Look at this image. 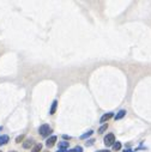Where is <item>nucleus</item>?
<instances>
[{
    "mask_svg": "<svg viewBox=\"0 0 151 152\" xmlns=\"http://www.w3.org/2000/svg\"><path fill=\"white\" fill-rule=\"evenodd\" d=\"M52 132H53V129L48 126V125H42V126L38 128V133L42 135L43 138H47L48 135H51Z\"/></svg>",
    "mask_w": 151,
    "mask_h": 152,
    "instance_id": "1",
    "label": "nucleus"
},
{
    "mask_svg": "<svg viewBox=\"0 0 151 152\" xmlns=\"http://www.w3.org/2000/svg\"><path fill=\"white\" fill-rule=\"evenodd\" d=\"M103 143H104L106 146H112V145H114V143H115V135L113 133H108L104 137Z\"/></svg>",
    "mask_w": 151,
    "mask_h": 152,
    "instance_id": "2",
    "label": "nucleus"
},
{
    "mask_svg": "<svg viewBox=\"0 0 151 152\" xmlns=\"http://www.w3.org/2000/svg\"><path fill=\"white\" fill-rule=\"evenodd\" d=\"M57 139H58V138H57L55 135H52V137H49V138H47V140H46L47 147H52V146H54V144L57 143Z\"/></svg>",
    "mask_w": 151,
    "mask_h": 152,
    "instance_id": "3",
    "label": "nucleus"
},
{
    "mask_svg": "<svg viewBox=\"0 0 151 152\" xmlns=\"http://www.w3.org/2000/svg\"><path fill=\"white\" fill-rule=\"evenodd\" d=\"M34 139L32 138H29V139H26L24 143H23V149H25V150H28V149H31L32 147V145H34Z\"/></svg>",
    "mask_w": 151,
    "mask_h": 152,
    "instance_id": "4",
    "label": "nucleus"
},
{
    "mask_svg": "<svg viewBox=\"0 0 151 152\" xmlns=\"http://www.w3.org/2000/svg\"><path fill=\"white\" fill-rule=\"evenodd\" d=\"M113 116H114V114H113V113H107V114H104L103 116H102V117L100 119V122H101V123H104L106 121H108L109 119H112Z\"/></svg>",
    "mask_w": 151,
    "mask_h": 152,
    "instance_id": "5",
    "label": "nucleus"
},
{
    "mask_svg": "<svg viewBox=\"0 0 151 152\" xmlns=\"http://www.w3.org/2000/svg\"><path fill=\"white\" fill-rule=\"evenodd\" d=\"M125 115H126V110L125 109H121V110H119V113L114 116V119H115V120H120V119H122Z\"/></svg>",
    "mask_w": 151,
    "mask_h": 152,
    "instance_id": "6",
    "label": "nucleus"
},
{
    "mask_svg": "<svg viewBox=\"0 0 151 152\" xmlns=\"http://www.w3.org/2000/svg\"><path fill=\"white\" fill-rule=\"evenodd\" d=\"M9 135H1L0 137V146H3V145H5V144H7L9 143Z\"/></svg>",
    "mask_w": 151,
    "mask_h": 152,
    "instance_id": "7",
    "label": "nucleus"
},
{
    "mask_svg": "<svg viewBox=\"0 0 151 152\" xmlns=\"http://www.w3.org/2000/svg\"><path fill=\"white\" fill-rule=\"evenodd\" d=\"M57 108H58V101L54 100V101H53V104H52V107H51V114H52V115L55 114Z\"/></svg>",
    "mask_w": 151,
    "mask_h": 152,
    "instance_id": "8",
    "label": "nucleus"
},
{
    "mask_svg": "<svg viewBox=\"0 0 151 152\" xmlns=\"http://www.w3.org/2000/svg\"><path fill=\"white\" fill-rule=\"evenodd\" d=\"M92 133H94V131H91V129H90V131H89V132H86V133L82 134V135H80V138H79V139H82V140H83V139H86V138H88V137H90V135H91Z\"/></svg>",
    "mask_w": 151,
    "mask_h": 152,
    "instance_id": "9",
    "label": "nucleus"
},
{
    "mask_svg": "<svg viewBox=\"0 0 151 152\" xmlns=\"http://www.w3.org/2000/svg\"><path fill=\"white\" fill-rule=\"evenodd\" d=\"M68 146H70V144H68V141H61L60 144H59V149H67Z\"/></svg>",
    "mask_w": 151,
    "mask_h": 152,
    "instance_id": "10",
    "label": "nucleus"
},
{
    "mask_svg": "<svg viewBox=\"0 0 151 152\" xmlns=\"http://www.w3.org/2000/svg\"><path fill=\"white\" fill-rule=\"evenodd\" d=\"M41 149H42V144H36L35 146H34V149L31 150V152H40Z\"/></svg>",
    "mask_w": 151,
    "mask_h": 152,
    "instance_id": "11",
    "label": "nucleus"
},
{
    "mask_svg": "<svg viewBox=\"0 0 151 152\" xmlns=\"http://www.w3.org/2000/svg\"><path fill=\"white\" fill-rule=\"evenodd\" d=\"M113 149H114L115 151H119V150H121V143H120V141H116V143H114V145H113Z\"/></svg>",
    "mask_w": 151,
    "mask_h": 152,
    "instance_id": "12",
    "label": "nucleus"
},
{
    "mask_svg": "<svg viewBox=\"0 0 151 152\" xmlns=\"http://www.w3.org/2000/svg\"><path fill=\"white\" fill-rule=\"evenodd\" d=\"M67 152H83V147H82V146H76L74 149L67 151Z\"/></svg>",
    "mask_w": 151,
    "mask_h": 152,
    "instance_id": "13",
    "label": "nucleus"
},
{
    "mask_svg": "<svg viewBox=\"0 0 151 152\" xmlns=\"http://www.w3.org/2000/svg\"><path fill=\"white\" fill-rule=\"evenodd\" d=\"M24 138H25V135H24V134L18 135V137L16 138V143H17V144H18V143H22V141L24 140Z\"/></svg>",
    "mask_w": 151,
    "mask_h": 152,
    "instance_id": "14",
    "label": "nucleus"
},
{
    "mask_svg": "<svg viewBox=\"0 0 151 152\" xmlns=\"http://www.w3.org/2000/svg\"><path fill=\"white\" fill-rule=\"evenodd\" d=\"M107 127H108V125H107V123H104L103 126H101V127H100V129H98V133H100V134H102V133H103V132L107 129Z\"/></svg>",
    "mask_w": 151,
    "mask_h": 152,
    "instance_id": "15",
    "label": "nucleus"
},
{
    "mask_svg": "<svg viewBox=\"0 0 151 152\" xmlns=\"http://www.w3.org/2000/svg\"><path fill=\"white\" fill-rule=\"evenodd\" d=\"M94 143H95V139H91V140L86 141V144H85V145H86V146H90V145H91V144H94Z\"/></svg>",
    "mask_w": 151,
    "mask_h": 152,
    "instance_id": "16",
    "label": "nucleus"
},
{
    "mask_svg": "<svg viewBox=\"0 0 151 152\" xmlns=\"http://www.w3.org/2000/svg\"><path fill=\"white\" fill-rule=\"evenodd\" d=\"M96 152H111L109 150H100V151H96Z\"/></svg>",
    "mask_w": 151,
    "mask_h": 152,
    "instance_id": "17",
    "label": "nucleus"
},
{
    "mask_svg": "<svg viewBox=\"0 0 151 152\" xmlns=\"http://www.w3.org/2000/svg\"><path fill=\"white\" fill-rule=\"evenodd\" d=\"M58 152H66V150H65V149H59Z\"/></svg>",
    "mask_w": 151,
    "mask_h": 152,
    "instance_id": "18",
    "label": "nucleus"
},
{
    "mask_svg": "<svg viewBox=\"0 0 151 152\" xmlns=\"http://www.w3.org/2000/svg\"><path fill=\"white\" fill-rule=\"evenodd\" d=\"M63 138H64V139H70V137H68V135H63Z\"/></svg>",
    "mask_w": 151,
    "mask_h": 152,
    "instance_id": "19",
    "label": "nucleus"
},
{
    "mask_svg": "<svg viewBox=\"0 0 151 152\" xmlns=\"http://www.w3.org/2000/svg\"><path fill=\"white\" fill-rule=\"evenodd\" d=\"M10 152H17V151H10Z\"/></svg>",
    "mask_w": 151,
    "mask_h": 152,
    "instance_id": "20",
    "label": "nucleus"
},
{
    "mask_svg": "<svg viewBox=\"0 0 151 152\" xmlns=\"http://www.w3.org/2000/svg\"><path fill=\"white\" fill-rule=\"evenodd\" d=\"M1 129H3V127H0V131H1Z\"/></svg>",
    "mask_w": 151,
    "mask_h": 152,
    "instance_id": "21",
    "label": "nucleus"
},
{
    "mask_svg": "<svg viewBox=\"0 0 151 152\" xmlns=\"http://www.w3.org/2000/svg\"><path fill=\"white\" fill-rule=\"evenodd\" d=\"M44 152H49V151H44Z\"/></svg>",
    "mask_w": 151,
    "mask_h": 152,
    "instance_id": "22",
    "label": "nucleus"
},
{
    "mask_svg": "<svg viewBox=\"0 0 151 152\" xmlns=\"http://www.w3.org/2000/svg\"><path fill=\"white\" fill-rule=\"evenodd\" d=\"M0 152H3V151H0Z\"/></svg>",
    "mask_w": 151,
    "mask_h": 152,
    "instance_id": "23",
    "label": "nucleus"
}]
</instances>
